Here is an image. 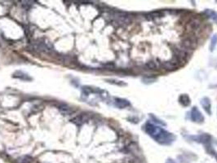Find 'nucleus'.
<instances>
[{
    "label": "nucleus",
    "instance_id": "10",
    "mask_svg": "<svg viewBox=\"0 0 217 163\" xmlns=\"http://www.w3.org/2000/svg\"><path fill=\"white\" fill-rule=\"evenodd\" d=\"M179 101L180 103L183 106H184V107H187V106L190 105V99H189L188 95L186 94L181 95V96H180Z\"/></svg>",
    "mask_w": 217,
    "mask_h": 163
},
{
    "label": "nucleus",
    "instance_id": "14",
    "mask_svg": "<svg viewBox=\"0 0 217 163\" xmlns=\"http://www.w3.org/2000/svg\"><path fill=\"white\" fill-rule=\"evenodd\" d=\"M146 65H147L149 69H157L156 64H155V62H154V61H149V62L146 64Z\"/></svg>",
    "mask_w": 217,
    "mask_h": 163
},
{
    "label": "nucleus",
    "instance_id": "4",
    "mask_svg": "<svg viewBox=\"0 0 217 163\" xmlns=\"http://www.w3.org/2000/svg\"><path fill=\"white\" fill-rule=\"evenodd\" d=\"M181 47L184 50H193L197 47V43L193 38H185L181 42Z\"/></svg>",
    "mask_w": 217,
    "mask_h": 163
},
{
    "label": "nucleus",
    "instance_id": "8",
    "mask_svg": "<svg viewBox=\"0 0 217 163\" xmlns=\"http://www.w3.org/2000/svg\"><path fill=\"white\" fill-rule=\"evenodd\" d=\"M200 21L197 19H193L191 20L187 25V29L189 30H196L199 28L200 26Z\"/></svg>",
    "mask_w": 217,
    "mask_h": 163
},
{
    "label": "nucleus",
    "instance_id": "5",
    "mask_svg": "<svg viewBox=\"0 0 217 163\" xmlns=\"http://www.w3.org/2000/svg\"><path fill=\"white\" fill-rule=\"evenodd\" d=\"M180 62L176 59L173 57V59L170 61H167V62H164L163 64V66L165 69L167 70H174V69H176L177 68L179 67Z\"/></svg>",
    "mask_w": 217,
    "mask_h": 163
},
{
    "label": "nucleus",
    "instance_id": "7",
    "mask_svg": "<svg viewBox=\"0 0 217 163\" xmlns=\"http://www.w3.org/2000/svg\"><path fill=\"white\" fill-rule=\"evenodd\" d=\"M12 77L15 78H19V79L25 81H30L32 79L28 74H25V73H24V72L22 71H16V73H14Z\"/></svg>",
    "mask_w": 217,
    "mask_h": 163
},
{
    "label": "nucleus",
    "instance_id": "3",
    "mask_svg": "<svg viewBox=\"0 0 217 163\" xmlns=\"http://www.w3.org/2000/svg\"><path fill=\"white\" fill-rule=\"evenodd\" d=\"M190 118L193 122L197 123H202L203 122L204 118L202 116V114H201V112L197 109V107H193L191 110V115Z\"/></svg>",
    "mask_w": 217,
    "mask_h": 163
},
{
    "label": "nucleus",
    "instance_id": "1",
    "mask_svg": "<svg viewBox=\"0 0 217 163\" xmlns=\"http://www.w3.org/2000/svg\"><path fill=\"white\" fill-rule=\"evenodd\" d=\"M145 127L146 133L154 139L158 143L167 145V144H170L174 141V135L171 133H168L162 128L155 127L154 125H152L150 123H147L145 126Z\"/></svg>",
    "mask_w": 217,
    "mask_h": 163
},
{
    "label": "nucleus",
    "instance_id": "16",
    "mask_svg": "<svg viewBox=\"0 0 217 163\" xmlns=\"http://www.w3.org/2000/svg\"><path fill=\"white\" fill-rule=\"evenodd\" d=\"M155 80H156V78H150V79H149V78H143V82H144V83H154V81Z\"/></svg>",
    "mask_w": 217,
    "mask_h": 163
},
{
    "label": "nucleus",
    "instance_id": "6",
    "mask_svg": "<svg viewBox=\"0 0 217 163\" xmlns=\"http://www.w3.org/2000/svg\"><path fill=\"white\" fill-rule=\"evenodd\" d=\"M201 105L206 114H208V115H210V114H211V110H210V109H211V105H210V100H209V98L204 97V98L202 99Z\"/></svg>",
    "mask_w": 217,
    "mask_h": 163
},
{
    "label": "nucleus",
    "instance_id": "17",
    "mask_svg": "<svg viewBox=\"0 0 217 163\" xmlns=\"http://www.w3.org/2000/svg\"><path fill=\"white\" fill-rule=\"evenodd\" d=\"M165 163H176V161H175L174 159L172 158H167Z\"/></svg>",
    "mask_w": 217,
    "mask_h": 163
},
{
    "label": "nucleus",
    "instance_id": "11",
    "mask_svg": "<svg viewBox=\"0 0 217 163\" xmlns=\"http://www.w3.org/2000/svg\"><path fill=\"white\" fill-rule=\"evenodd\" d=\"M205 13L207 15V16H208L210 19H211L213 21H215V22L217 24V12L216 11H212V10H210V9H206V11H205Z\"/></svg>",
    "mask_w": 217,
    "mask_h": 163
},
{
    "label": "nucleus",
    "instance_id": "15",
    "mask_svg": "<svg viewBox=\"0 0 217 163\" xmlns=\"http://www.w3.org/2000/svg\"><path fill=\"white\" fill-rule=\"evenodd\" d=\"M150 118H153V119H154V122L156 123H158V124H161V125H166L165 123L163 122H162V121L160 120V119L157 118L156 117H155L154 115V114H150Z\"/></svg>",
    "mask_w": 217,
    "mask_h": 163
},
{
    "label": "nucleus",
    "instance_id": "9",
    "mask_svg": "<svg viewBox=\"0 0 217 163\" xmlns=\"http://www.w3.org/2000/svg\"><path fill=\"white\" fill-rule=\"evenodd\" d=\"M114 105H115V106H117V107L123 109V108H125L127 107V106H128V105H130V103H129L127 100L114 98Z\"/></svg>",
    "mask_w": 217,
    "mask_h": 163
},
{
    "label": "nucleus",
    "instance_id": "2",
    "mask_svg": "<svg viewBox=\"0 0 217 163\" xmlns=\"http://www.w3.org/2000/svg\"><path fill=\"white\" fill-rule=\"evenodd\" d=\"M173 53H174V57L180 63L185 62L189 57V53L186 50L179 47H174L173 48Z\"/></svg>",
    "mask_w": 217,
    "mask_h": 163
},
{
    "label": "nucleus",
    "instance_id": "12",
    "mask_svg": "<svg viewBox=\"0 0 217 163\" xmlns=\"http://www.w3.org/2000/svg\"><path fill=\"white\" fill-rule=\"evenodd\" d=\"M217 44V34L213 35V37L211 38V40H210V50L212 52L213 50L215 49V46Z\"/></svg>",
    "mask_w": 217,
    "mask_h": 163
},
{
    "label": "nucleus",
    "instance_id": "13",
    "mask_svg": "<svg viewBox=\"0 0 217 163\" xmlns=\"http://www.w3.org/2000/svg\"><path fill=\"white\" fill-rule=\"evenodd\" d=\"M31 161H32L31 157H28V156H24L19 159L18 162L19 163H31Z\"/></svg>",
    "mask_w": 217,
    "mask_h": 163
}]
</instances>
